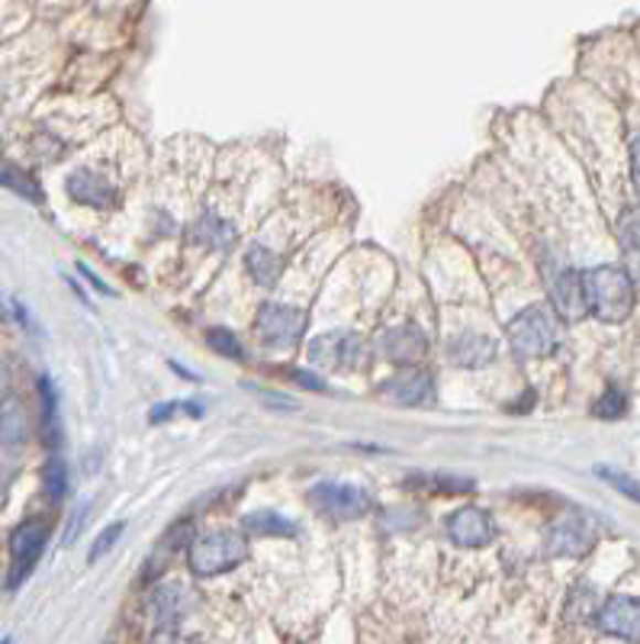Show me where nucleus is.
<instances>
[{
  "label": "nucleus",
  "mask_w": 640,
  "mask_h": 644,
  "mask_svg": "<svg viewBox=\"0 0 640 644\" xmlns=\"http://www.w3.org/2000/svg\"><path fill=\"white\" fill-rule=\"evenodd\" d=\"M248 558V541L238 531H206L190 545V570L196 577H220Z\"/></svg>",
  "instance_id": "2"
},
{
  "label": "nucleus",
  "mask_w": 640,
  "mask_h": 644,
  "mask_svg": "<svg viewBox=\"0 0 640 644\" xmlns=\"http://www.w3.org/2000/svg\"><path fill=\"white\" fill-rule=\"evenodd\" d=\"M380 397H386L390 403L396 407H406V410H418V407H428L435 400V378L428 371H415L406 368L403 374L390 378L380 387Z\"/></svg>",
  "instance_id": "9"
},
{
  "label": "nucleus",
  "mask_w": 640,
  "mask_h": 644,
  "mask_svg": "<svg viewBox=\"0 0 640 644\" xmlns=\"http://www.w3.org/2000/svg\"><path fill=\"white\" fill-rule=\"evenodd\" d=\"M631 178H634V188L640 193V139L631 142Z\"/></svg>",
  "instance_id": "28"
},
{
  "label": "nucleus",
  "mask_w": 640,
  "mask_h": 644,
  "mask_svg": "<svg viewBox=\"0 0 640 644\" xmlns=\"http://www.w3.org/2000/svg\"><path fill=\"white\" fill-rule=\"evenodd\" d=\"M0 644H10V638H7V642H0Z\"/></svg>",
  "instance_id": "32"
},
{
  "label": "nucleus",
  "mask_w": 640,
  "mask_h": 644,
  "mask_svg": "<svg viewBox=\"0 0 640 644\" xmlns=\"http://www.w3.org/2000/svg\"><path fill=\"white\" fill-rule=\"evenodd\" d=\"M45 545H49V522H42V519H26V522H20L13 529V535H10L13 568H10V577H7V587L10 590H17L36 570Z\"/></svg>",
  "instance_id": "5"
},
{
  "label": "nucleus",
  "mask_w": 640,
  "mask_h": 644,
  "mask_svg": "<svg viewBox=\"0 0 640 644\" xmlns=\"http://www.w3.org/2000/svg\"><path fill=\"white\" fill-rule=\"evenodd\" d=\"M625 410H628V397H625L618 387H608V393L596 403V416L599 419L625 416Z\"/></svg>",
  "instance_id": "25"
},
{
  "label": "nucleus",
  "mask_w": 640,
  "mask_h": 644,
  "mask_svg": "<svg viewBox=\"0 0 640 644\" xmlns=\"http://www.w3.org/2000/svg\"><path fill=\"white\" fill-rule=\"evenodd\" d=\"M448 358L457 368H487L495 358V341L480 332H460L448 341Z\"/></svg>",
  "instance_id": "14"
},
{
  "label": "nucleus",
  "mask_w": 640,
  "mask_h": 644,
  "mask_svg": "<svg viewBox=\"0 0 640 644\" xmlns=\"http://www.w3.org/2000/svg\"><path fill=\"white\" fill-rule=\"evenodd\" d=\"M618 239L625 249V258L631 265V277L640 281V210H625L621 223H618Z\"/></svg>",
  "instance_id": "19"
},
{
  "label": "nucleus",
  "mask_w": 640,
  "mask_h": 644,
  "mask_svg": "<svg viewBox=\"0 0 640 644\" xmlns=\"http://www.w3.org/2000/svg\"><path fill=\"white\" fill-rule=\"evenodd\" d=\"M245 265H248V274H252L262 287H274V284L280 281V274H284L287 262H284L277 252L264 249V245H252Z\"/></svg>",
  "instance_id": "18"
},
{
  "label": "nucleus",
  "mask_w": 640,
  "mask_h": 644,
  "mask_svg": "<svg viewBox=\"0 0 640 644\" xmlns=\"http://www.w3.org/2000/svg\"><path fill=\"white\" fill-rule=\"evenodd\" d=\"M122 531H126V522H114V526H107V529L100 531L97 538H94V545H90V551H87V561L90 564H97L104 555H110L114 551V545L122 538Z\"/></svg>",
  "instance_id": "24"
},
{
  "label": "nucleus",
  "mask_w": 640,
  "mask_h": 644,
  "mask_svg": "<svg viewBox=\"0 0 640 644\" xmlns=\"http://www.w3.org/2000/svg\"><path fill=\"white\" fill-rule=\"evenodd\" d=\"M593 538H596V535L589 529L586 516L569 513V516L557 519V522L547 529V551L557 555V558H576V555L589 551Z\"/></svg>",
  "instance_id": "13"
},
{
  "label": "nucleus",
  "mask_w": 640,
  "mask_h": 644,
  "mask_svg": "<svg viewBox=\"0 0 640 644\" xmlns=\"http://www.w3.org/2000/svg\"><path fill=\"white\" fill-rule=\"evenodd\" d=\"M39 403H42V439L49 448L62 445V425H58V393L49 378H39Z\"/></svg>",
  "instance_id": "17"
},
{
  "label": "nucleus",
  "mask_w": 640,
  "mask_h": 644,
  "mask_svg": "<svg viewBox=\"0 0 640 644\" xmlns=\"http://www.w3.org/2000/svg\"><path fill=\"white\" fill-rule=\"evenodd\" d=\"M547 291H551V304L557 309V316L566 323L583 319L586 309V294H583V274H576L573 267H551L547 271Z\"/></svg>",
  "instance_id": "8"
},
{
  "label": "nucleus",
  "mask_w": 640,
  "mask_h": 644,
  "mask_svg": "<svg viewBox=\"0 0 640 644\" xmlns=\"http://www.w3.org/2000/svg\"><path fill=\"white\" fill-rule=\"evenodd\" d=\"M68 197L77 200V203H84V207H110L114 203V184L104 178V175H97V171H75L72 178H68Z\"/></svg>",
  "instance_id": "15"
},
{
  "label": "nucleus",
  "mask_w": 640,
  "mask_h": 644,
  "mask_svg": "<svg viewBox=\"0 0 640 644\" xmlns=\"http://www.w3.org/2000/svg\"><path fill=\"white\" fill-rule=\"evenodd\" d=\"M77 271H81V274L87 277V284H94L100 294H114V291H110V287H107V284H104V281H100V277H97V274H94V271H90L87 265H77Z\"/></svg>",
  "instance_id": "30"
},
{
  "label": "nucleus",
  "mask_w": 640,
  "mask_h": 644,
  "mask_svg": "<svg viewBox=\"0 0 640 644\" xmlns=\"http://www.w3.org/2000/svg\"><path fill=\"white\" fill-rule=\"evenodd\" d=\"M26 413L17 400H7L0 407V442L3 445H23L26 442Z\"/></svg>",
  "instance_id": "21"
},
{
  "label": "nucleus",
  "mask_w": 640,
  "mask_h": 644,
  "mask_svg": "<svg viewBox=\"0 0 640 644\" xmlns=\"http://www.w3.org/2000/svg\"><path fill=\"white\" fill-rule=\"evenodd\" d=\"M255 329H258V339L274 348V351H284V348H297L306 332V313L297 306L284 304H264L258 309V319H255Z\"/></svg>",
  "instance_id": "4"
},
{
  "label": "nucleus",
  "mask_w": 640,
  "mask_h": 644,
  "mask_svg": "<svg viewBox=\"0 0 640 644\" xmlns=\"http://www.w3.org/2000/svg\"><path fill=\"white\" fill-rule=\"evenodd\" d=\"M3 380H7V371H3V365H0V390H3Z\"/></svg>",
  "instance_id": "31"
},
{
  "label": "nucleus",
  "mask_w": 640,
  "mask_h": 644,
  "mask_svg": "<svg viewBox=\"0 0 640 644\" xmlns=\"http://www.w3.org/2000/svg\"><path fill=\"white\" fill-rule=\"evenodd\" d=\"M377 348L386 361H396V365L413 368L415 361H422V358H425V351H428V339H425V332H422L418 326L406 323V326H393V329H386V332L380 336Z\"/></svg>",
  "instance_id": "12"
},
{
  "label": "nucleus",
  "mask_w": 640,
  "mask_h": 644,
  "mask_svg": "<svg viewBox=\"0 0 640 644\" xmlns=\"http://www.w3.org/2000/svg\"><path fill=\"white\" fill-rule=\"evenodd\" d=\"M448 535L460 548H487L495 538V522L487 509L480 506H463L448 516Z\"/></svg>",
  "instance_id": "10"
},
{
  "label": "nucleus",
  "mask_w": 640,
  "mask_h": 644,
  "mask_svg": "<svg viewBox=\"0 0 640 644\" xmlns=\"http://www.w3.org/2000/svg\"><path fill=\"white\" fill-rule=\"evenodd\" d=\"M596 474L605 477L618 493H625V496H631L634 503H640V484L634 477H628V474H621V471H615V467H599Z\"/></svg>",
  "instance_id": "26"
},
{
  "label": "nucleus",
  "mask_w": 640,
  "mask_h": 644,
  "mask_svg": "<svg viewBox=\"0 0 640 644\" xmlns=\"http://www.w3.org/2000/svg\"><path fill=\"white\" fill-rule=\"evenodd\" d=\"M0 188L20 193V197L30 200V203H42V188L36 184V178L26 175L23 168L10 165V161H0Z\"/></svg>",
  "instance_id": "20"
},
{
  "label": "nucleus",
  "mask_w": 640,
  "mask_h": 644,
  "mask_svg": "<svg viewBox=\"0 0 640 644\" xmlns=\"http://www.w3.org/2000/svg\"><path fill=\"white\" fill-rule=\"evenodd\" d=\"M309 361L322 365V368H335V371H354L364 361V341H361V336H351V332L322 336V339L309 345Z\"/></svg>",
  "instance_id": "7"
},
{
  "label": "nucleus",
  "mask_w": 640,
  "mask_h": 644,
  "mask_svg": "<svg viewBox=\"0 0 640 644\" xmlns=\"http://www.w3.org/2000/svg\"><path fill=\"white\" fill-rule=\"evenodd\" d=\"M262 400L270 407V410H287V413L297 410V403H294L290 397H284V393H267V390H262Z\"/></svg>",
  "instance_id": "27"
},
{
  "label": "nucleus",
  "mask_w": 640,
  "mask_h": 644,
  "mask_svg": "<svg viewBox=\"0 0 640 644\" xmlns=\"http://www.w3.org/2000/svg\"><path fill=\"white\" fill-rule=\"evenodd\" d=\"M557 341H561L557 319L547 306H527L509 323V345L522 361L547 358L557 348Z\"/></svg>",
  "instance_id": "3"
},
{
  "label": "nucleus",
  "mask_w": 640,
  "mask_h": 644,
  "mask_svg": "<svg viewBox=\"0 0 640 644\" xmlns=\"http://www.w3.org/2000/svg\"><path fill=\"white\" fill-rule=\"evenodd\" d=\"M586 309L599 323H625L634 309V277L618 265H599L583 274Z\"/></svg>",
  "instance_id": "1"
},
{
  "label": "nucleus",
  "mask_w": 640,
  "mask_h": 644,
  "mask_svg": "<svg viewBox=\"0 0 640 644\" xmlns=\"http://www.w3.org/2000/svg\"><path fill=\"white\" fill-rule=\"evenodd\" d=\"M42 481H45V493L52 503H62L65 493H68V467L58 455H52L45 461V471H42Z\"/></svg>",
  "instance_id": "22"
},
{
  "label": "nucleus",
  "mask_w": 640,
  "mask_h": 644,
  "mask_svg": "<svg viewBox=\"0 0 640 644\" xmlns=\"http://www.w3.org/2000/svg\"><path fill=\"white\" fill-rule=\"evenodd\" d=\"M599 629L621 642H640V600L638 597H611L599 609Z\"/></svg>",
  "instance_id": "11"
},
{
  "label": "nucleus",
  "mask_w": 640,
  "mask_h": 644,
  "mask_svg": "<svg viewBox=\"0 0 640 644\" xmlns=\"http://www.w3.org/2000/svg\"><path fill=\"white\" fill-rule=\"evenodd\" d=\"M309 503L316 513L332 516V519H361L371 509V496L361 487L351 484H335V481H322L309 490Z\"/></svg>",
  "instance_id": "6"
},
{
  "label": "nucleus",
  "mask_w": 640,
  "mask_h": 644,
  "mask_svg": "<svg viewBox=\"0 0 640 644\" xmlns=\"http://www.w3.org/2000/svg\"><path fill=\"white\" fill-rule=\"evenodd\" d=\"M294 378H297V383H302L306 390H316V393H322V390H326V383H322V380H316L312 374H306V371H294Z\"/></svg>",
  "instance_id": "29"
},
{
  "label": "nucleus",
  "mask_w": 640,
  "mask_h": 644,
  "mask_svg": "<svg viewBox=\"0 0 640 644\" xmlns=\"http://www.w3.org/2000/svg\"><path fill=\"white\" fill-rule=\"evenodd\" d=\"M242 529H245V535H255V538H294L297 535V526L287 516L274 513V509L248 513L242 519Z\"/></svg>",
  "instance_id": "16"
},
{
  "label": "nucleus",
  "mask_w": 640,
  "mask_h": 644,
  "mask_svg": "<svg viewBox=\"0 0 640 644\" xmlns=\"http://www.w3.org/2000/svg\"><path fill=\"white\" fill-rule=\"evenodd\" d=\"M206 345H210L216 355H226V358H232V361H242V358H245L242 341L235 339L228 329H210V332H206Z\"/></svg>",
  "instance_id": "23"
}]
</instances>
